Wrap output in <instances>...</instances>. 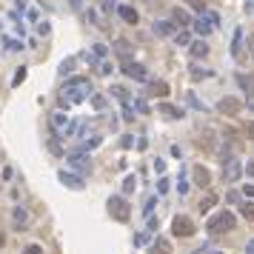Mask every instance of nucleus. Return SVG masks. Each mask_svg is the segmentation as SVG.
<instances>
[{
    "mask_svg": "<svg viewBox=\"0 0 254 254\" xmlns=\"http://www.w3.org/2000/svg\"><path fill=\"white\" fill-rule=\"evenodd\" d=\"M117 12H120V17H123L126 23H132V26H135L137 20H140V15H137V9H132V6H117Z\"/></svg>",
    "mask_w": 254,
    "mask_h": 254,
    "instance_id": "2eb2a0df",
    "label": "nucleus"
},
{
    "mask_svg": "<svg viewBox=\"0 0 254 254\" xmlns=\"http://www.w3.org/2000/svg\"><path fill=\"white\" fill-rule=\"evenodd\" d=\"M246 254H254V240L249 243V246H246Z\"/></svg>",
    "mask_w": 254,
    "mask_h": 254,
    "instance_id": "a18cd8bd",
    "label": "nucleus"
},
{
    "mask_svg": "<svg viewBox=\"0 0 254 254\" xmlns=\"http://www.w3.org/2000/svg\"><path fill=\"white\" fill-rule=\"evenodd\" d=\"M237 83L246 94H252L254 92V74H237Z\"/></svg>",
    "mask_w": 254,
    "mask_h": 254,
    "instance_id": "f3484780",
    "label": "nucleus"
},
{
    "mask_svg": "<svg viewBox=\"0 0 254 254\" xmlns=\"http://www.w3.org/2000/svg\"><path fill=\"white\" fill-rule=\"evenodd\" d=\"M149 94H154V97H169V83L166 80H152L149 83Z\"/></svg>",
    "mask_w": 254,
    "mask_h": 254,
    "instance_id": "f8f14e48",
    "label": "nucleus"
},
{
    "mask_svg": "<svg viewBox=\"0 0 254 254\" xmlns=\"http://www.w3.org/2000/svg\"><path fill=\"white\" fill-rule=\"evenodd\" d=\"M240 109H243V103H240L237 97H223V100L217 103V112H220V115H237Z\"/></svg>",
    "mask_w": 254,
    "mask_h": 254,
    "instance_id": "423d86ee",
    "label": "nucleus"
},
{
    "mask_svg": "<svg viewBox=\"0 0 254 254\" xmlns=\"http://www.w3.org/2000/svg\"><path fill=\"white\" fill-rule=\"evenodd\" d=\"M243 29H234V40H231V54L234 57H243Z\"/></svg>",
    "mask_w": 254,
    "mask_h": 254,
    "instance_id": "a211bd4d",
    "label": "nucleus"
},
{
    "mask_svg": "<svg viewBox=\"0 0 254 254\" xmlns=\"http://www.w3.org/2000/svg\"><path fill=\"white\" fill-rule=\"evenodd\" d=\"M23 80H26V66H20V69H17V71H15V80H12V86H15V89H17V86L23 83Z\"/></svg>",
    "mask_w": 254,
    "mask_h": 254,
    "instance_id": "cd10ccee",
    "label": "nucleus"
},
{
    "mask_svg": "<svg viewBox=\"0 0 254 254\" xmlns=\"http://www.w3.org/2000/svg\"><path fill=\"white\" fill-rule=\"evenodd\" d=\"M188 71H191V77H194V80H203V77H211V71H206V69H200V66H191Z\"/></svg>",
    "mask_w": 254,
    "mask_h": 254,
    "instance_id": "393cba45",
    "label": "nucleus"
},
{
    "mask_svg": "<svg viewBox=\"0 0 254 254\" xmlns=\"http://www.w3.org/2000/svg\"><path fill=\"white\" fill-rule=\"evenodd\" d=\"M154 32L160 34V37H169V34L174 32V23H166V20H157V23H154Z\"/></svg>",
    "mask_w": 254,
    "mask_h": 254,
    "instance_id": "aec40b11",
    "label": "nucleus"
},
{
    "mask_svg": "<svg viewBox=\"0 0 254 254\" xmlns=\"http://www.w3.org/2000/svg\"><path fill=\"white\" fill-rule=\"evenodd\" d=\"M243 191H246L249 197H254V186H246V188H243Z\"/></svg>",
    "mask_w": 254,
    "mask_h": 254,
    "instance_id": "c03bdc74",
    "label": "nucleus"
},
{
    "mask_svg": "<svg viewBox=\"0 0 254 254\" xmlns=\"http://www.w3.org/2000/svg\"><path fill=\"white\" fill-rule=\"evenodd\" d=\"M214 254H220V252H214Z\"/></svg>",
    "mask_w": 254,
    "mask_h": 254,
    "instance_id": "8fccbe9b",
    "label": "nucleus"
},
{
    "mask_svg": "<svg viewBox=\"0 0 254 254\" xmlns=\"http://www.w3.org/2000/svg\"><path fill=\"white\" fill-rule=\"evenodd\" d=\"M71 3V9H83V0H69Z\"/></svg>",
    "mask_w": 254,
    "mask_h": 254,
    "instance_id": "79ce46f5",
    "label": "nucleus"
},
{
    "mask_svg": "<svg viewBox=\"0 0 254 254\" xmlns=\"http://www.w3.org/2000/svg\"><path fill=\"white\" fill-rule=\"evenodd\" d=\"M92 106H94L97 112H103V109H106V97H103V94H92Z\"/></svg>",
    "mask_w": 254,
    "mask_h": 254,
    "instance_id": "c85d7f7f",
    "label": "nucleus"
},
{
    "mask_svg": "<svg viewBox=\"0 0 254 254\" xmlns=\"http://www.w3.org/2000/svg\"><path fill=\"white\" fill-rule=\"evenodd\" d=\"M206 54H208V46H206L203 40H197V43H191V57H197V60H203Z\"/></svg>",
    "mask_w": 254,
    "mask_h": 254,
    "instance_id": "4be33fe9",
    "label": "nucleus"
},
{
    "mask_svg": "<svg viewBox=\"0 0 254 254\" xmlns=\"http://www.w3.org/2000/svg\"><path fill=\"white\" fill-rule=\"evenodd\" d=\"M240 214H243L246 220H254V203H243L240 206Z\"/></svg>",
    "mask_w": 254,
    "mask_h": 254,
    "instance_id": "bb28decb",
    "label": "nucleus"
},
{
    "mask_svg": "<svg viewBox=\"0 0 254 254\" xmlns=\"http://www.w3.org/2000/svg\"><path fill=\"white\" fill-rule=\"evenodd\" d=\"M234 226H237V217L231 211H217V214H211V220L206 223V229H208L211 237H220L226 231H231Z\"/></svg>",
    "mask_w": 254,
    "mask_h": 254,
    "instance_id": "f03ea898",
    "label": "nucleus"
},
{
    "mask_svg": "<svg viewBox=\"0 0 254 254\" xmlns=\"http://www.w3.org/2000/svg\"><path fill=\"white\" fill-rule=\"evenodd\" d=\"M157 109H160V115H166V117H183V109H177V106H171V103H160V106H157Z\"/></svg>",
    "mask_w": 254,
    "mask_h": 254,
    "instance_id": "4468645a",
    "label": "nucleus"
},
{
    "mask_svg": "<svg viewBox=\"0 0 254 254\" xmlns=\"http://www.w3.org/2000/svg\"><path fill=\"white\" fill-rule=\"evenodd\" d=\"M12 223H15L17 229H26V226H29V211H26L23 206H15V208H12Z\"/></svg>",
    "mask_w": 254,
    "mask_h": 254,
    "instance_id": "9d476101",
    "label": "nucleus"
},
{
    "mask_svg": "<svg viewBox=\"0 0 254 254\" xmlns=\"http://www.w3.org/2000/svg\"><path fill=\"white\" fill-rule=\"evenodd\" d=\"M23 254H43V249H40V246H26V249H23Z\"/></svg>",
    "mask_w": 254,
    "mask_h": 254,
    "instance_id": "2f4dec72",
    "label": "nucleus"
},
{
    "mask_svg": "<svg viewBox=\"0 0 254 254\" xmlns=\"http://www.w3.org/2000/svg\"><path fill=\"white\" fill-rule=\"evenodd\" d=\"M171 234H174V237H191V234H194V220L186 217V214H177V217L171 220Z\"/></svg>",
    "mask_w": 254,
    "mask_h": 254,
    "instance_id": "20e7f679",
    "label": "nucleus"
},
{
    "mask_svg": "<svg viewBox=\"0 0 254 254\" xmlns=\"http://www.w3.org/2000/svg\"><path fill=\"white\" fill-rule=\"evenodd\" d=\"M77 66V57H69L66 63H63V66H60V74H69V71H71V69Z\"/></svg>",
    "mask_w": 254,
    "mask_h": 254,
    "instance_id": "c756f323",
    "label": "nucleus"
},
{
    "mask_svg": "<svg viewBox=\"0 0 254 254\" xmlns=\"http://www.w3.org/2000/svg\"><path fill=\"white\" fill-rule=\"evenodd\" d=\"M188 40H191V37H188V32H180V34H177V46H186Z\"/></svg>",
    "mask_w": 254,
    "mask_h": 254,
    "instance_id": "72a5a7b5",
    "label": "nucleus"
},
{
    "mask_svg": "<svg viewBox=\"0 0 254 254\" xmlns=\"http://www.w3.org/2000/svg\"><path fill=\"white\" fill-rule=\"evenodd\" d=\"M57 180H60L63 186L74 188V191H80V188L86 186V183H83V177H77V174H69V171H60V174H57Z\"/></svg>",
    "mask_w": 254,
    "mask_h": 254,
    "instance_id": "0eeeda50",
    "label": "nucleus"
},
{
    "mask_svg": "<svg viewBox=\"0 0 254 254\" xmlns=\"http://www.w3.org/2000/svg\"><path fill=\"white\" fill-rule=\"evenodd\" d=\"M115 9V0H103V12H112Z\"/></svg>",
    "mask_w": 254,
    "mask_h": 254,
    "instance_id": "ea45409f",
    "label": "nucleus"
},
{
    "mask_svg": "<svg viewBox=\"0 0 254 254\" xmlns=\"http://www.w3.org/2000/svg\"><path fill=\"white\" fill-rule=\"evenodd\" d=\"M186 188H188V183L183 180V177H180V183H177V191H180V194H186Z\"/></svg>",
    "mask_w": 254,
    "mask_h": 254,
    "instance_id": "58836bf2",
    "label": "nucleus"
},
{
    "mask_svg": "<svg viewBox=\"0 0 254 254\" xmlns=\"http://www.w3.org/2000/svg\"><path fill=\"white\" fill-rule=\"evenodd\" d=\"M100 140H103L100 135L89 137V140H86V143H83V152H92V149H97V146H100Z\"/></svg>",
    "mask_w": 254,
    "mask_h": 254,
    "instance_id": "a878e982",
    "label": "nucleus"
},
{
    "mask_svg": "<svg viewBox=\"0 0 254 254\" xmlns=\"http://www.w3.org/2000/svg\"><path fill=\"white\" fill-rule=\"evenodd\" d=\"M246 174H249V177H254V160H249V163H246Z\"/></svg>",
    "mask_w": 254,
    "mask_h": 254,
    "instance_id": "a19ab883",
    "label": "nucleus"
},
{
    "mask_svg": "<svg viewBox=\"0 0 254 254\" xmlns=\"http://www.w3.org/2000/svg\"><path fill=\"white\" fill-rule=\"evenodd\" d=\"M89 92H92L89 77H71V80H66V83H63V89H60V106H74V103H83Z\"/></svg>",
    "mask_w": 254,
    "mask_h": 254,
    "instance_id": "f257e3e1",
    "label": "nucleus"
},
{
    "mask_svg": "<svg viewBox=\"0 0 254 254\" xmlns=\"http://www.w3.org/2000/svg\"><path fill=\"white\" fill-rule=\"evenodd\" d=\"M106 211H109V214H112V217H115L117 223H126V220H129V214H132L129 203H126L123 197H117V194L106 200Z\"/></svg>",
    "mask_w": 254,
    "mask_h": 254,
    "instance_id": "7ed1b4c3",
    "label": "nucleus"
},
{
    "mask_svg": "<svg viewBox=\"0 0 254 254\" xmlns=\"http://www.w3.org/2000/svg\"><path fill=\"white\" fill-rule=\"evenodd\" d=\"M157 191H160V194H166V191H169V180H166V177L157 183Z\"/></svg>",
    "mask_w": 254,
    "mask_h": 254,
    "instance_id": "f704fd0d",
    "label": "nucleus"
},
{
    "mask_svg": "<svg viewBox=\"0 0 254 254\" xmlns=\"http://www.w3.org/2000/svg\"><path fill=\"white\" fill-rule=\"evenodd\" d=\"M132 143H135V140H132V135H123V137H120V146H123V149H132Z\"/></svg>",
    "mask_w": 254,
    "mask_h": 254,
    "instance_id": "7c9ffc66",
    "label": "nucleus"
},
{
    "mask_svg": "<svg viewBox=\"0 0 254 254\" xmlns=\"http://www.w3.org/2000/svg\"><path fill=\"white\" fill-rule=\"evenodd\" d=\"M191 177H194L197 186H208V183H211V174H208L206 166H194V169H191Z\"/></svg>",
    "mask_w": 254,
    "mask_h": 254,
    "instance_id": "9b49d317",
    "label": "nucleus"
},
{
    "mask_svg": "<svg viewBox=\"0 0 254 254\" xmlns=\"http://www.w3.org/2000/svg\"><path fill=\"white\" fill-rule=\"evenodd\" d=\"M249 49H252V54H254V34L249 37Z\"/></svg>",
    "mask_w": 254,
    "mask_h": 254,
    "instance_id": "49530a36",
    "label": "nucleus"
},
{
    "mask_svg": "<svg viewBox=\"0 0 254 254\" xmlns=\"http://www.w3.org/2000/svg\"><path fill=\"white\" fill-rule=\"evenodd\" d=\"M37 32H40V34H43V37H46V34L51 32V29H49V23H40V26H37Z\"/></svg>",
    "mask_w": 254,
    "mask_h": 254,
    "instance_id": "4c0bfd02",
    "label": "nucleus"
},
{
    "mask_svg": "<svg viewBox=\"0 0 254 254\" xmlns=\"http://www.w3.org/2000/svg\"><path fill=\"white\" fill-rule=\"evenodd\" d=\"M69 166H71V169H74V171H80V174H83V171H89V169H92V163H89V157H83V154H69Z\"/></svg>",
    "mask_w": 254,
    "mask_h": 254,
    "instance_id": "1a4fd4ad",
    "label": "nucleus"
},
{
    "mask_svg": "<svg viewBox=\"0 0 254 254\" xmlns=\"http://www.w3.org/2000/svg\"><path fill=\"white\" fill-rule=\"evenodd\" d=\"M123 71H126L132 80H146V77H149L146 66H140V63H126V66H123Z\"/></svg>",
    "mask_w": 254,
    "mask_h": 254,
    "instance_id": "6e6552de",
    "label": "nucleus"
},
{
    "mask_svg": "<svg viewBox=\"0 0 254 254\" xmlns=\"http://www.w3.org/2000/svg\"><path fill=\"white\" fill-rule=\"evenodd\" d=\"M174 23H177V26H191V23H194V20H191V17L186 15V9H174Z\"/></svg>",
    "mask_w": 254,
    "mask_h": 254,
    "instance_id": "412c9836",
    "label": "nucleus"
},
{
    "mask_svg": "<svg viewBox=\"0 0 254 254\" xmlns=\"http://www.w3.org/2000/svg\"><path fill=\"white\" fill-rule=\"evenodd\" d=\"M246 132H249V137L254 140V123H249V126H246Z\"/></svg>",
    "mask_w": 254,
    "mask_h": 254,
    "instance_id": "37998d69",
    "label": "nucleus"
},
{
    "mask_svg": "<svg viewBox=\"0 0 254 254\" xmlns=\"http://www.w3.org/2000/svg\"><path fill=\"white\" fill-rule=\"evenodd\" d=\"M106 51H109V49H106L103 43H97V46H94V54H97V57H106Z\"/></svg>",
    "mask_w": 254,
    "mask_h": 254,
    "instance_id": "c9c22d12",
    "label": "nucleus"
},
{
    "mask_svg": "<svg viewBox=\"0 0 254 254\" xmlns=\"http://www.w3.org/2000/svg\"><path fill=\"white\" fill-rule=\"evenodd\" d=\"M3 246H6V237H3V234H0V249H3Z\"/></svg>",
    "mask_w": 254,
    "mask_h": 254,
    "instance_id": "de8ad7c7",
    "label": "nucleus"
},
{
    "mask_svg": "<svg viewBox=\"0 0 254 254\" xmlns=\"http://www.w3.org/2000/svg\"><path fill=\"white\" fill-rule=\"evenodd\" d=\"M109 94H112V97H120V100H132V94H129V89H126V86H112V89H109Z\"/></svg>",
    "mask_w": 254,
    "mask_h": 254,
    "instance_id": "5701e85b",
    "label": "nucleus"
},
{
    "mask_svg": "<svg viewBox=\"0 0 254 254\" xmlns=\"http://www.w3.org/2000/svg\"><path fill=\"white\" fill-rule=\"evenodd\" d=\"M191 29L206 37V34H211V29H214V26H211V20H208V17H197V20L191 23Z\"/></svg>",
    "mask_w": 254,
    "mask_h": 254,
    "instance_id": "ddd939ff",
    "label": "nucleus"
},
{
    "mask_svg": "<svg viewBox=\"0 0 254 254\" xmlns=\"http://www.w3.org/2000/svg\"><path fill=\"white\" fill-rule=\"evenodd\" d=\"M240 177V160H229L226 163V180H237Z\"/></svg>",
    "mask_w": 254,
    "mask_h": 254,
    "instance_id": "6ab92c4d",
    "label": "nucleus"
},
{
    "mask_svg": "<svg viewBox=\"0 0 254 254\" xmlns=\"http://www.w3.org/2000/svg\"><path fill=\"white\" fill-rule=\"evenodd\" d=\"M100 71H103V74H112V71H115V66H112V63H100Z\"/></svg>",
    "mask_w": 254,
    "mask_h": 254,
    "instance_id": "e433bc0d",
    "label": "nucleus"
},
{
    "mask_svg": "<svg viewBox=\"0 0 254 254\" xmlns=\"http://www.w3.org/2000/svg\"><path fill=\"white\" fill-rule=\"evenodd\" d=\"M249 109H252V112H254V100H252V103H249Z\"/></svg>",
    "mask_w": 254,
    "mask_h": 254,
    "instance_id": "09e8293b",
    "label": "nucleus"
},
{
    "mask_svg": "<svg viewBox=\"0 0 254 254\" xmlns=\"http://www.w3.org/2000/svg\"><path fill=\"white\" fill-rule=\"evenodd\" d=\"M135 177H126V180H123V188H126V191H135Z\"/></svg>",
    "mask_w": 254,
    "mask_h": 254,
    "instance_id": "473e14b6",
    "label": "nucleus"
},
{
    "mask_svg": "<svg viewBox=\"0 0 254 254\" xmlns=\"http://www.w3.org/2000/svg\"><path fill=\"white\" fill-rule=\"evenodd\" d=\"M152 254H171V243L166 237H157L152 246Z\"/></svg>",
    "mask_w": 254,
    "mask_h": 254,
    "instance_id": "dca6fc26",
    "label": "nucleus"
},
{
    "mask_svg": "<svg viewBox=\"0 0 254 254\" xmlns=\"http://www.w3.org/2000/svg\"><path fill=\"white\" fill-rule=\"evenodd\" d=\"M214 206H217V194L203 197V200H200V214H206V211H208V208H214Z\"/></svg>",
    "mask_w": 254,
    "mask_h": 254,
    "instance_id": "b1692460",
    "label": "nucleus"
},
{
    "mask_svg": "<svg viewBox=\"0 0 254 254\" xmlns=\"http://www.w3.org/2000/svg\"><path fill=\"white\" fill-rule=\"evenodd\" d=\"M51 129H54V135H69V132H71L69 117L63 112H54V115H51Z\"/></svg>",
    "mask_w": 254,
    "mask_h": 254,
    "instance_id": "39448f33",
    "label": "nucleus"
}]
</instances>
